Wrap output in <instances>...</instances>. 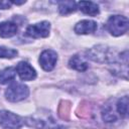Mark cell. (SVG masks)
Returning a JSON list of instances; mask_svg holds the SVG:
<instances>
[{
	"label": "cell",
	"instance_id": "cell-1",
	"mask_svg": "<svg viewBox=\"0 0 129 129\" xmlns=\"http://www.w3.org/2000/svg\"><path fill=\"white\" fill-rule=\"evenodd\" d=\"M24 123L37 129H64V126L57 123L56 120L47 111L44 113L38 112L32 116L27 117Z\"/></svg>",
	"mask_w": 129,
	"mask_h": 129
},
{
	"label": "cell",
	"instance_id": "cell-2",
	"mask_svg": "<svg viewBox=\"0 0 129 129\" xmlns=\"http://www.w3.org/2000/svg\"><path fill=\"white\" fill-rule=\"evenodd\" d=\"M128 18L122 15H113L107 21V28L114 36L124 34L128 30Z\"/></svg>",
	"mask_w": 129,
	"mask_h": 129
},
{
	"label": "cell",
	"instance_id": "cell-3",
	"mask_svg": "<svg viewBox=\"0 0 129 129\" xmlns=\"http://www.w3.org/2000/svg\"><path fill=\"white\" fill-rule=\"evenodd\" d=\"M29 95V89L26 85L20 83L11 84L5 91V97L10 102H19L26 99Z\"/></svg>",
	"mask_w": 129,
	"mask_h": 129
},
{
	"label": "cell",
	"instance_id": "cell-4",
	"mask_svg": "<svg viewBox=\"0 0 129 129\" xmlns=\"http://www.w3.org/2000/svg\"><path fill=\"white\" fill-rule=\"evenodd\" d=\"M24 121L16 114L12 112L2 110L0 111V126L5 129H19L23 125Z\"/></svg>",
	"mask_w": 129,
	"mask_h": 129
},
{
	"label": "cell",
	"instance_id": "cell-5",
	"mask_svg": "<svg viewBox=\"0 0 129 129\" xmlns=\"http://www.w3.org/2000/svg\"><path fill=\"white\" fill-rule=\"evenodd\" d=\"M50 30V24L47 21H41L36 24L29 25L26 30L25 34L27 36L33 37V38H40V37H46L49 34Z\"/></svg>",
	"mask_w": 129,
	"mask_h": 129
},
{
	"label": "cell",
	"instance_id": "cell-6",
	"mask_svg": "<svg viewBox=\"0 0 129 129\" xmlns=\"http://www.w3.org/2000/svg\"><path fill=\"white\" fill-rule=\"evenodd\" d=\"M56 60H57V53L52 49L43 50L39 56V63L41 68L46 72H49L54 68Z\"/></svg>",
	"mask_w": 129,
	"mask_h": 129
},
{
	"label": "cell",
	"instance_id": "cell-7",
	"mask_svg": "<svg viewBox=\"0 0 129 129\" xmlns=\"http://www.w3.org/2000/svg\"><path fill=\"white\" fill-rule=\"evenodd\" d=\"M87 54H88V57L98 62L108 61L111 58L109 49L106 48L104 45H98L96 47L91 48L90 50L87 51Z\"/></svg>",
	"mask_w": 129,
	"mask_h": 129
},
{
	"label": "cell",
	"instance_id": "cell-8",
	"mask_svg": "<svg viewBox=\"0 0 129 129\" xmlns=\"http://www.w3.org/2000/svg\"><path fill=\"white\" fill-rule=\"evenodd\" d=\"M16 72L22 81H32L36 78L35 70L26 61H20L16 67Z\"/></svg>",
	"mask_w": 129,
	"mask_h": 129
},
{
	"label": "cell",
	"instance_id": "cell-9",
	"mask_svg": "<svg viewBox=\"0 0 129 129\" xmlns=\"http://www.w3.org/2000/svg\"><path fill=\"white\" fill-rule=\"evenodd\" d=\"M97 22L93 20H82L78 22L75 26V32L77 34H90L96 31Z\"/></svg>",
	"mask_w": 129,
	"mask_h": 129
},
{
	"label": "cell",
	"instance_id": "cell-10",
	"mask_svg": "<svg viewBox=\"0 0 129 129\" xmlns=\"http://www.w3.org/2000/svg\"><path fill=\"white\" fill-rule=\"evenodd\" d=\"M77 8H79L83 13L91 16H96L100 12L98 5L91 1H81L77 3Z\"/></svg>",
	"mask_w": 129,
	"mask_h": 129
},
{
	"label": "cell",
	"instance_id": "cell-11",
	"mask_svg": "<svg viewBox=\"0 0 129 129\" xmlns=\"http://www.w3.org/2000/svg\"><path fill=\"white\" fill-rule=\"evenodd\" d=\"M17 24L11 21H4L0 23V36L1 37H11L17 33Z\"/></svg>",
	"mask_w": 129,
	"mask_h": 129
},
{
	"label": "cell",
	"instance_id": "cell-12",
	"mask_svg": "<svg viewBox=\"0 0 129 129\" xmlns=\"http://www.w3.org/2000/svg\"><path fill=\"white\" fill-rule=\"evenodd\" d=\"M69 67L73 70H76V71H79V72H84L89 68V64L84 59L83 56H81L80 54H75L70 58Z\"/></svg>",
	"mask_w": 129,
	"mask_h": 129
},
{
	"label": "cell",
	"instance_id": "cell-13",
	"mask_svg": "<svg viewBox=\"0 0 129 129\" xmlns=\"http://www.w3.org/2000/svg\"><path fill=\"white\" fill-rule=\"evenodd\" d=\"M15 76H16V69L12 67H9L0 71V84L4 85L13 81L15 79Z\"/></svg>",
	"mask_w": 129,
	"mask_h": 129
},
{
	"label": "cell",
	"instance_id": "cell-14",
	"mask_svg": "<svg viewBox=\"0 0 129 129\" xmlns=\"http://www.w3.org/2000/svg\"><path fill=\"white\" fill-rule=\"evenodd\" d=\"M77 10V3L75 1H60L58 2V11L62 15H68Z\"/></svg>",
	"mask_w": 129,
	"mask_h": 129
},
{
	"label": "cell",
	"instance_id": "cell-15",
	"mask_svg": "<svg viewBox=\"0 0 129 129\" xmlns=\"http://www.w3.org/2000/svg\"><path fill=\"white\" fill-rule=\"evenodd\" d=\"M116 110L122 118H126L128 116V97L124 96L118 100L116 104Z\"/></svg>",
	"mask_w": 129,
	"mask_h": 129
},
{
	"label": "cell",
	"instance_id": "cell-16",
	"mask_svg": "<svg viewBox=\"0 0 129 129\" xmlns=\"http://www.w3.org/2000/svg\"><path fill=\"white\" fill-rule=\"evenodd\" d=\"M102 117H103V120L106 121V122H114V121L117 120V117L113 113V110H112L111 106L104 107V109L102 111Z\"/></svg>",
	"mask_w": 129,
	"mask_h": 129
},
{
	"label": "cell",
	"instance_id": "cell-17",
	"mask_svg": "<svg viewBox=\"0 0 129 129\" xmlns=\"http://www.w3.org/2000/svg\"><path fill=\"white\" fill-rule=\"evenodd\" d=\"M17 55V50L13 48H7L5 46H0V57L2 58H13Z\"/></svg>",
	"mask_w": 129,
	"mask_h": 129
},
{
	"label": "cell",
	"instance_id": "cell-18",
	"mask_svg": "<svg viewBox=\"0 0 129 129\" xmlns=\"http://www.w3.org/2000/svg\"><path fill=\"white\" fill-rule=\"evenodd\" d=\"M11 1H0V8L1 9H8L11 6Z\"/></svg>",
	"mask_w": 129,
	"mask_h": 129
}]
</instances>
